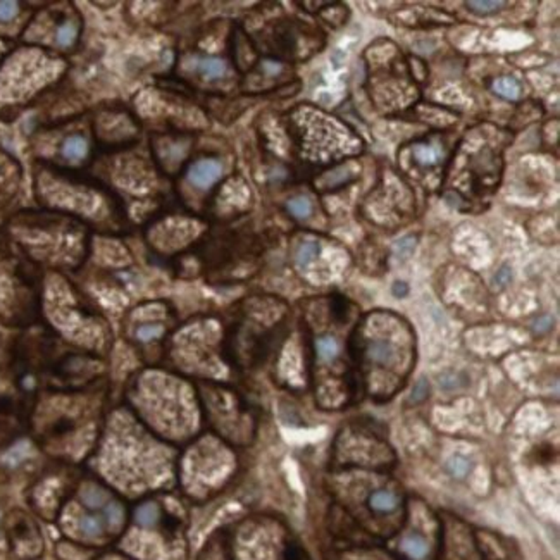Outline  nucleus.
<instances>
[{
    "mask_svg": "<svg viewBox=\"0 0 560 560\" xmlns=\"http://www.w3.org/2000/svg\"><path fill=\"white\" fill-rule=\"evenodd\" d=\"M443 152V142L438 136H422L410 145V159L414 167L422 173L440 167Z\"/></svg>",
    "mask_w": 560,
    "mask_h": 560,
    "instance_id": "obj_1",
    "label": "nucleus"
},
{
    "mask_svg": "<svg viewBox=\"0 0 560 560\" xmlns=\"http://www.w3.org/2000/svg\"><path fill=\"white\" fill-rule=\"evenodd\" d=\"M223 174V166L216 159H202L193 162L188 169V180L197 188H209L219 180Z\"/></svg>",
    "mask_w": 560,
    "mask_h": 560,
    "instance_id": "obj_2",
    "label": "nucleus"
},
{
    "mask_svg": "<svg viewBox=\"0 0 560 560\" xmlns=\"http://www.w3.org/2000/svg\"><path fill=\"white\" fill-rule=\"evenodd\" d=\"M364 357L369 362H372V364L386 367V365L393 364L395 362L397 349H395V345L388 340H372L364 345Z\"/></svg>",
    "mask_w": 560,
    "mask_h": 560,
    "instance_id": "obj_3",
    "label": "nucleus"
},
{
    "mask_svg": "<svg viewBox=\"0 0 560 560\" xmlns=\"http://www.w3.org/2000/svg\"><path fill=\"white\" fill-rule=\"evenodd\" d=\"M369 509L376 514H391L395 509H398L400 498L395 493L388 490H378L371 493L367 500Z\"/></svg>",
    "mask_w": 560,
    "mask_h": 560,
    "instance_id": "obj_4",
    "label": "nucleus"
},
{
    "mask_svg": "<svg viewBox=\"0 0 560 560\" xmlns=\"http://www.w3.org/2000/svg\"><path fill=\"white\" fill-rule=\"evenodd\" d=\"M400 550L410 560H422L428 555V543L422 536L410 535L400 542Z\"/></svg>",
    "mask_w": 560,
    "mask_h": 560,
    "instance_id": "obj_5",
    "label": "nucleus"
},
{
    "mask_svg": "<svg viewBox=\"0 0 560 560\" xmlns=\"http://www.w3.org/2000/svg\"><path fill=\"white\" fill-rule=\"evenodd\" d=\"M493 90L495 93L507 98V100H516L521 95L519 82L516 78H512V76H500V78L495 79Z\"/></svg>",
    "mask_w": 560,
    "mask_h": 560,
    "instance_id": "obj_6",
    "label": "nucleus"
},
{
    "mask_svg": "<svg viewBox=\"0 0 560 560\" xmlns=\"http://www.w3.org/2000/svg\"><path fill=\"white\" fill-rule=\"evenodd\" d=\"M199 71L205 78L216 79L221 78L226 72V64L221 59H216V57H205V59H202L199 63Z\"/></svg>",
    "mask_w": 560,
    "mask_h": 560,
    "instance_id": "obj_7",
    "label": "nucleus"
},
{
    "mask_svg": "<svg viewBox=\"0 0 560 560\" xmlns=\"http://www.w3.org/2000/svg\"><path fill=\"white\" fill-rule=\"evenodd\" d=\"M315 352H318V357L321 360H333L340 352V346H338L334 338L321 337L315 341Z\"/></svg>",
    "mask_w": 560,
    "mask_h": 560,
    "instance_id": "obj_8",
    "label": "nucleus"
},
{
    "mask_svg": "<svg viewBox=\"0 0 560 560\" xmlns=\"http://www.w3.org/2000/svg\"><path fill=\"white\" fill-rule=\"evenodd\" d=\"M63 152L67 159H72V161H76V159H82L83 155L86 154V142L82 138V136L72 135L66 140V142H64Z\"/></svg>",
    "mask_w": 560,
    "mask_h": 560,
    "instance_id": "obj_9",
    "label": "nucleus"
},
{
    "mask_svg": "<svg viewBox=\"0 0 560 560\" xmlns=\"http://www.w3.org/2000/svg\"><path fill=\"white\" fill-rule=\"evenodd\" d=\"M319 252H321V247L318 245L315 242H306L299 247L297 250V264L300 268H306V266L311 264L315 257H318Z\"/></svg>",
    "mask_w": 560,
    "mask_h": 560,
    "instance_id": "obj_10",
    "label": "nucleus"
},
{
    "mask_svg": "<svg viewBox=\"0 0 560 560\" xmlns=\"http://www.w3.org/2000/svg\"><path fill=\"white\" fill-rule=\"evenodd\" d=\"M287 209L292 216L299 217V219H306V217L311 216L312 204L307 197H295V199L288 200Z\"/></svg>",
    "mask_w": 560,
    "mask_h": 560,
    "instance_id": "obj_11",
    "label": "nucleus"
},
{
    "mask_svg": "<svg viewBox=\"0 0 560 560\" xmlns=\"http://www.w3.org/2000/svg\"><path fill=\"white\" fill-rule=\"evenodd\" d=\"M505 6V2H467L466 7L471 13L478 14V16H490V14L498 13L502 7Z\"/></svg>",
    "mask_w": 560,
    "mask_h": 560,
    "instance_id": "obj_12",
    "label": "nucleus"
},
{
    "mask_svg": "<svg viewBox=\"0 0 560 560\" xmlns=\"http://www.w3.org/2000/svg\"><path fill=\"white\" fill-rule=\"evenodd\" d=\"M448 471L452 472V476H455V478H464V476L469 472V460L464 459V457L457 455V457H452L450 460H448Z\"/></svg>",
    "mask_w": 560,
    "mask_h": 560,
    "instance_id": "obj_13",
    "label": "nucleus"
},
{
    "mask_svg": "<svg viewBox=\"0 0 560 560\" xmlns=\"http://www.w3.org/2000/svg\"><path fill=\"white\" fill-rule=\"evenodd\" d=\"M162 333V330L159 326H143L138 330L140 340H152V338L159 337Z\"/></svg>",
    "mask_w": 560,
    "mask_h": 560,
    "instance_id": "obj_14",
    "label": "nucleus"
},
{
    "mask_svg": "<svg viewBox=\"0 0 560 560\" xmlns=\"http://www.w3.org/2000/svg\"><path fill=\"white\" fill-rule=\"evenodd\" d=\"M16 4L13 2H0V21H7L18 13Z\"/></svg>",
    "mask_w": 560,
    "mask_h": 560,
    "instance_id": "obj_15",
    "label": "nucleus"
},
{
    "mask_svg": "<svg viewBox=\"0 0 560 560\" xmlns=\"http://www.w3.org/2000/svg\"><path fill=\"white\" fill-rule=\"evenodd\" d=\"M414 247H416V240H414L412 236H405L403 240H400L397 249H398L400 255H409V254H412Z\"/></svg>",
    "mask_w": 560,
    "mask_h": 560,
    "instance_id": "obj_16",
    "label": "nucleus"
},
{
    "mask_svg": "<svg viewBox=\"0 0 560 560\" xmlns=\"http://www.w3.org/2000/svg\"><path fill=\"white\" fill-rule=\"evenodd\" d=\"M428 391H429L428 383H426L424 379H421V381H419V383L416 384V386H414L412 400H414V402H421V400H424L426 397H428Z\"/></svg>",
    "mask_w": 560,
    "mask_h": 560,
    "instance_id": "obj_17",
    "label": "nucleus"
},
{
    "mask_svg": "<svg viewBox=\"0 0 560 560\" xmlns=\"http://www.w3.org/2000/svg\"><path fill=\"white\" fill-rule=\"evenodd\" d=\"M74 38V28L71 25H64L59 30V44L60 45H70Z\"/></svg>",
    "mask_w": 560,
    "mask_h": 560,
    "instance_id": "obj_18",
    "label": "nucleus"
},
{
    "mask_svg": "<svg viewBox=\"0 0 560 560\" xmlns=\"http://www.w3.org/2000/svg\"><path fill=\"white\" fill-rule=\"evenodd\" d=\"M333 311H334V315H337L340 321H344L345 315H346V300L344 299H337L333 302Z\"/></svg>",
    "mask_w": 560,
    "mask_h": 560,
    "instance_id": "obj_19",
    "label": "nucleus"
},
{
    "mask_svg": "<svg viewBox=\"0 0 560 560\" xmlns=\"http://www.w3.org/2000/svg\"><path fill=\"white\" fill-rule=\"evenodd\" d=\"M510 278H512V273H510V269L505 266V268H502L500 271L497 273V276H495V283L500 285V287H505V285L510 281Z\"/></svg>",
    "mask_w": 560,
    "mask_h": 560,
    "instance_id": "obj_20",
    "label": "nucleus"
},
{
    "mask_svg": "<svg viewBox=\"0 0 560 560\" xmlns=\"http://www.w3.org/2000/svg\"><path fill=\"white\" fill-rule=\"evenodd\" d=\"M552 326V319L550 318H540L538 321H536V331H547L550 330Z\"/></svg>",
    "mask_w": 560,
    "mask_h": 560,
    "instance_id": "obj_21",
    "label": "nucleus"
},
{
    "mask_svg": "<svg viewBox=\"0 0 560 560\" xmlns=\"http://www.w3.org/2000/svg\"><path fill=\"white\" fill-rule=\"evenodd\" d=\"M393 293L397 297H405L409 293V288H407L405 283H395L393 285Z\"/></svg>",
    "mask_w": 560,
    "mask_h": 560,
    "instance_id": "obj_22",
    "label": "nucleus"
}]
</instances>
